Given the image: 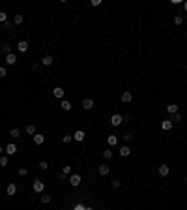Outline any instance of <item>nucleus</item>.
Segmentation results:
<instances>
[{
  "mask_svg": "<svg viewBox=\"0 0 187 210\" xmlns=\"http://www.w3.org/2000/svg\"><path fill=\"white\" fill-rule=\"evenodd\" d=\"M124 139H125V141H131V139H133V133H125Z\"/></svg>",
  "mask_w": 187,
  "mask_h": 210,
  "instance_id": "38",
  "label": "nucleus"
},
{
  "mask_svg": "<svg viewBox=\"0 0 187 210\" xmlns=\"http://www.w3.org/2000/svg\"><path fill=\"white\" fill-rule=\"evenodd\" d=\"M0 38H2V34H0Z\"/></svg>",
  "mask_w": 187,
  "mask_h": 210,
  "instance_id": "44",
  "label": "nucleus"
},
{
  "mask_svg": "<svg viewBox=\"0 0 187 210\" xmlns=\"http://www.w3.org/2000/svg\"><path fill=\"white\" fill-rule=\"evenodd\" d=\"M53 94H54V98H60V99H64V88H62V86H56V88L53 90Z\"/></svg>",
  "mask_w": 187,
  "mask_h": 210,
  "instance_id": "11",
  "label": "nucleus"
},
{
  "mask_svg": "<svg viewBox=\"0 0 187 210\" xmlns=\"http://www.w3.org/2000/svg\"><path fill=\"white\" fill-rule=\"evenodd\" d=\"M0 165H2V167H6V165H8V156H4V154L0 156Z\"/></svg>",
  "mask_w": 187,
  "mask_h": 210,
  "instance_id": "25",
  "label": "nucleus"
},
{
  "mask_svg": "<svg viewBox=\"0 0 187 210\" xmlns=\"http://www.w3.org/2000/svg\"><path fill=\"white\" fill-rule=\"evenodd\" d=\"M180 120H182V115H180V113L172 115V124H174V122H180Z\"/></svg>",
  "mask_w": 187,
  "mask_h": 210,
  "instance_id": "29",
  "label": "nucleus"
},
{
  "mask_svg": "<svg viewBox=\"0 0 187 210\" xmlns=\"http://www.w3.org/2000/svg\"><path fill=\"white\" fill-rule=\"evenodd\" d=\"M8 75V72H6V68H0V77H6Z\"/></svg>",
  "mask_w": 187,
  "mask_h": 210,
  "instance_id": "36",
  "label": "nucleus"
},
{
  "mask_svg": "<svg viewBox=\"0 0 187 210\" xmlns=\"http://www.w3.org/2000/svg\"><path fill=\"white\" fill-rule=\"evenodd\" d=\"M183 9H185V11H187V2H183Z\"/></svg>",
  "mask_w": 187,
  "mask_h": 210,
  "instance_id": "40",
  "label": "nucleus"
},
{
  "mask_svg": "<svg viewBox=\"0 0 187 210\" xmlns=\"http://www.w3.org/2000/svg\"><path fill=\"white\" fill-rule=\"evenodd\" d=\"M182 23H183L182 15H176V17H174V25H182Z\"/></svg>",
  "mask_w": 187,
  "mask_h": 210,
  "instance_id": "30",
  "label": "nucleus"
},
{
  "mask_svg": "<svg viewBox=\"0 0 187 210\" xmlns=\"http://www.w3.org/2000/svg\"><path fill=\"white\" fill-rule=\"evenodd\" d=\"M6 21H8V15L4 11H0V23H6Z\"/></svg>",
  "mask_w": 187,
  "mask_h": 210,
  "instance_id": "34",
  "label": "nucleus"
},
{
  "mask_svg": "<svg viewBox=\"0 0 187 210\" xmlns=\"http://www.w3.org/2000/svg\"><path fill=\"white\" fill-rule=\"evenodd\" d=\"M0 51H2V53H4V54H9V53H11V47H9L8 43H4V45H2V47H0Z\"/></svg>",
  "mask_w": 187,
  "mask_h": 210,
  "instance_id": "22",
  "label": "nucleus"
},
{
  "mask_svg": "<svg viewBox=\"0 0 187 210\" xmlns=\"http://www.w3.org/2000/svg\"><path fill=\"white\" fill-rule=\"evenodd\" d=\"M185 184H187V176H185Z\"/></svg>",
  "mask_w": 187,
  "mask_h": 210,
  "instance_id": "43",
  "label": "nucleus"
},
{
  "mask_svg": "<svg viewBox=\"0 0 187 210\" xmlns=\"http://www.w3.org/2000/svg\"><path fill=\"white\" fill-rule=\"evenodd\" d=\"M9 135H11V137H13V139H17V137H19V135H21V131H19V130H17V128H13V130L9 131Z\"/></svg>",
  "mask_w": 187,
  "mask_h": 210,
  "instance_id": "24",
  "label": "nucleus"
},
{
  "mask_svg": "<svg viewBox=\"0 0 187 210\" xmlns=\"http://www.w3.org/2000/svg\"><path fill=\"white\" fill-rule=\"evenodd\" d=\"M73 210H84V206H82V205H77V206H75V208H73Z\"/></svg>",
  "mask_w": 187,
  "mask_h": 210,
  "instance_id": "39",
  "label": "nucleus"
},
{
  "mask_svg": "<svg viewBox=\"0 0 187 210\" xmlns=\"http://www.w3.org/2000/svg\"><path fill=\"white\" fill-rule=\"evenodd\" d=\"M43 141H45V137H43V135H40V133H36V135H34V143H36V144H43Z\"/></svg>",
  "mask_w": 187,
  "mask_h": 210,
  "instance_id": "18",
  "label": "nucleus"
},
{
  "mask_svg": "<svg viewBox=\"0 0 187 210\" xmlns=\"http://www.w3.org/2000/svg\"><path fill=\"white\" fill-rule=\"evenodd\" d=\"M109 171H111V169H109V165H99V174L107 176V174H109Z\"/></svg>",
  "mask_w": 187,
  "mask_h": 210,
  "instance_id": "19",
  "label": "nucleus"
},
{
  "mask_svg": "<svg viewBox=\"0 0 187 210\" xmlns=\"http://www.w3.org/2000/svg\"><path fill=\"white\" fill-rule=\"evenodd\" d=\"M82 107H84V111H92V109H94V99L84 98V99H82Z\"/></svg>",
  "mask_w": 187,
  "mask_h": 210,
  "instance_id": "3",
  "label": "nucleus"
},
{
  "mask_svg": "<svg viewBox=\"0 0 187 210\" xmlns=\"http://www.w3.org/2000/svg\"><path fill=\"white\" fill-rule=\"evenodd\" d=\"M41 64H43V66H51V64H53V56H51V54H45V56L41 58Z\"/></svg>",
  "mask_w": 187,
  "mask_h": 210,
  "instance_id": "13",
  "label": "nucleus"
},
{
  "mask_svg": "<svg viewBox=\"0 0 187 210\" xmlns=\"http://www.w3.org/2000/svg\"><path fill=\"white\" fill-rule=\"evenodd\" d=\"M122 122H124V116H122V115H112L111 116V124L112 126H120Z\"/></svg>",
  "mask_w": 187,
  "mask_h": 210,
  "instance_id": "2",
  "label": "nucleus"
},
{
  "mask_svg": "<svg viewBox=\"0 0 187 210\" xmlns=\"http://www.w3.org/2000/svg\"><path fill=\"white\" fill-rule=\"evenodd\" d=\"M118 152H120V156H122V158H127V156L131 154V148H129V146H125V144H124V146H122L120 150H118Z\"/></svg>",
  "mask_w": 187,
  "mask_h": 210,
  "instance_id": "12",
  "label": "nucleus"
},
{
  "mask_svg": "<svg viewBox=\"0 0 187 210\" xmlns=\"http://www.w3.org/2000/svg\"><path fill=\"white\" fill-rule=\"evenodd\" d=\"M60 105H62L64 111H71V103L67 101V99H62V103H60Z\"/></svg>",
  "mask_w": 187,
  "mask_h": 210,
  "instance_id": "20",
  "label": "nucleus"
},
{
  "mask_svg": "<svg viewBox=\"0 0 187 210\" xmlns=\"http://www.w3.org/2000/svg\"><path fill=\"white\" fill-rule=\"evenodd\" d=\"M157 173H159V176H169L170 167H169V165H165V163H161V165H159V171H157Z\"/></svg>",
  "mask_w": 187,
  "mask_h": 210,
  "instance_id": "1",
  "label": "nucleus"
},
{
  "mask_svg": "<svg viewBox=\"0 0 187 210\" xmlns=\"http://www.w3.org/2000/svg\"><path fill=\"white\" fill-rule=\"evenodd\" d=\"M26 174H28L26 167H21V169H19V176H26Z\"/></svg>",
  "mask_w": 187,
  "mask_h": 210,
  "instance_id": "28",
  "label": "nucleus"
},
{
  "mask_svg": "<svg viewBox=\"0 0 187 210\" xmlns=\"http://www.w3.org/2000/svg\"><path fill=\"white\" fill-rule=\"evenodd\" d=\"M17 62V56H15L13 53H9V54H6V64H9V66H13V64Z\"/></svg>",
  "mask_w": 187,
  "mask_h": 210,
  "instance_id": "9",
  "label": "nucleus"
},
{
  "mask_svg": "<svg viewBox=\"0 0 187 210\" xmlns=\"http://www.w3.org/2000/svg\"><path fill=\"white\" fill-rule=\"evenodd\" d=\"M71 139H73V135H64V144L71 143Z\"/></svg>",
  "mask_w": 187,
  "mask_h": 210,
  "instance_id": "33",
  "label": "nucleus"
},
{
  "mask_svg": "<svg viewBox=\"0 0 187 210\" xmlns=\"http://www.w3.org/2000/svg\"><path fill=\"white\" fill-rule=\"evenodd\" d=\"M15 152H17V146H15L13 143H9L8 146H6V154H8V156H13Z\"/></svg>",
  "mask_w": 187,
  "mask_h": 210,
  "instance_id": "10",
  "label": "nucleus"
},
{
  "mask_svg": "<svg viewBox=\"0 0 187 210\" xmlns=\"http://www.w3.org/2000/svg\"><path fill=\"white\" fill-rule=\"evenodd\" d=\"M120 186H122L120 180H112V188H120Z\"/></svg>",
  "mask_w": 187,
  "mask_h": 210,
  "instance_id": "35",
  "label": "nucleus"
},
{
  "mask_svg": "<svg viewBox=\"0 0 187 210\" xmlns=\"http://www.w3.org/2000/svg\"><path fill=\"white\" fill-rule=\"evenodd\" d=\"M161 128H163L165 131H169L170 128H172V120H170V118H169V120H163V122H161Z\"/></svg>",
  "mask_w": 187,
  "mask_h": 210,
  "instance_id": "15",
  "label": "nucleus"
},
{
  "mask_svg": "<svg viewBox=\"0 0 187 210\" xmlns=\"http://www.w3.org/2000/svg\"><path fill=\"white\" fill-rule=\"evenodd\" d=\"M22 21H24V17H22V15H19V13L13 17V23H15V25H21Z\"/></svg>",
  "mask_w": 187,
  "mask_h": 210,
  "instance_id": "23",
  "label": "nucleus"
},
{
  "mask_svg": "<svg viewBox=\"0 0 187 210\" xmlns=\"http://www.w3.org/2000/svg\"><path fill=\"white\" fill-rule=\"evenodd\" d=\"M131 99H133V94H131L129 90H124V94H122V101H124V103H129Z\"/></svg>",
  "mask_w": 187,
  "mask_h": 210,
  "instance_id": "7",
  "label": "nucleus"
},
{
  "mask_svg": "<svg viewBox=\"0 0 187 210\" xmlns=\"http://www.w3.org/2000/svg\"><path fill=\"white\" fill-rule=\"evenodd\" d=\"M41 203H45V205L51 203V195H41Z\"/></svg>",
  "mask_w": 187,
  "mask_h": 210,
  "instance_id": "31",
  "label": "nucleus"
},
{
  "mask_svg": "<svg viewBox=\"0 0 187 210\" xmlns=\"http://www.w3.org/2000/svg\"><path fill=\"white\" fill-rule=\"evenodd\" d=\"M69 173H71V167H69V165H64V169H62V174H64V176H67Z\"/></svg>",
  "mask_w": 187,
  "mask_h": 210,
  "instance_id": "27",
  "label": "nucleus"
},
{
  "mask_svg": "<svg viewBox=\"0 0 187 210\" xmlns=\"http://www.w3.org/2000/svg\"><path fill=\"white\" fill-rule=\"evenodd\" d=\"M80 182H82L80 174H71V178H69V184H71V186H79Z\"/></svg>",
  "mask_w": 187,
  "mask_h": 210,
  "instance_id": "6",
  "label": "nucleus"
},
{
  "mask_svg": "<svg viewBox=\"0 0 187 210\" xmlns=\"http://www.w3.org/2000/svg\"><path fill=\"white\" fill-rule=\"evenodd\" d=\"M6 191H8V195H15V193H17V186H15V184H9Z\"/></svg>",
  "mask_w": 187,
  "mask_h": 210,
  "instance_id": "16",
  "label": "nucleus"
},
{
  "mask_svg": "<svg viewBox=\"0 0 187 210\" xmlns=\"http://www.w3.org/2000/svg\"><path fill=\"white\" fill-rule=\"evenodd\" d=\"M17 49L21 51V53H26V51H28V41H26V40H21V41L17 43Z\"/></svg>",
  "mask_w": 187,
  "mask_h": 210,
  "instance_id": "4",
  "label": "nucleus"
},
{
  "mask_svg": "<svg viewBox=\"0 0 187 210\" xmlns=\"http://www.w3.org/2000/svg\"><path fill=\"white\" fill-rule=\"evenodd\" d=\"M26 133L28 135H36V126H34V124H28L26 126Z\"/></svg>",
  "mask_w": 187,
  "mask_h": 210,
  "instance_id": "21",
  "label": "nucleus"
},
{
  "mask_svg": "<svg viewBox=\"0 0 187 210\" xmlns=\"http://www.w3.org/2000/svg\"><path fill=\"white\" fill-rule=\"evenodd\" d=\"M2 152H4V148H2V146H0V156H2Z\"/></svg>",
  "mask_w": 187,
  "mask_h": 210,
  "instance_id": "41",
  "label": "nucleus"
},
{
  "mask_svg": "<svg viewBox=\"0 0 187 210\" xmlns=\"http://www.w3.org/2000/svg\"><path fill=\"white\" fill-rule=\"evenodd\" d=\"M40 169H41V171H47V169H49V163H47L45 160H43V161H40Z\"/></svg>",
  "mask_w": 187,
  "mask_h": 210,
  "instance_id": "26",
  "label": "nucleus"
},
{
  "mask_svg": "<svg viewBox=\"0 0 187 210\" xmlns=\"http://www.w3.org/2000/svg\"><path fill=\"white\" fill-rule=\"evenodd\" d=\"M103 158L111 160V158H112V150H105V152H103Z\"/></svg>",
  "mask_w": 187,
  "mask_h": 210,
  "instance_id": "32",
  "label": "nucleus"
},
{
  "mask_svg": "<svg viewBox=\"0 0 187 210\" xmlns=\"http://www.w3.org/2000/svg\"><path fill=\"white\" fill-rule=\"evenodd\" d=\"M118 144V137L116 135H109V146H116Z\"/></svg>",
  "mask_w": 187,
  "mask_h": 210,
  "instance_id": "17",
  "label": "nucleus"
},
{
  "mask_svg": "<svg viewBox=\"0 0 187 210\" xmlns=\"http://www.w3.org/2000/svg\"><path fill=\"white\" fill-rule=\"evenodd\" d=\"M84 137H86V133L82 130H77L75 133H73V139H75V141H84Z\"/></svg>",
  "mask_w": 187,
  "mask_h": 210,
  "instance_id": "8",
  "label": "nucleus"
},
{
  "mask_svg": "<svg viewBox=\"0 0 187 210\" xmlns=\"http://www.w3.org/2000/svg\"><path fill=\"white\" fill-rule=\"evenodd\" d=\"M84 210H92V208H90V206H84Z\"/></svg>",
  "mask_w": 187,
  "mask_h": 210,
  "instance_id": "42",
  "label": "nucleus"
},
{
  "mask_svg": "<svg viewBox=\"0 0 187 210\" xmlns=\"http://www.w3.org/2000/svg\"><path fill=\"white\" fill-rule=\"evenodd\" d=\"M40 68H41V64H32V70H34V72H38V70H40Z\"/></svg>",
  "mask_w": 187,
  "mask_h": 210,
  "instance_id": "37",
  "label": "nucleus"
},
{
  "mask_svg": "<svg viewBox=\"0 0 187 210\" xmlns=\"http://www.w3.org/2000/svg\"><path fill=\"white\" fill-rule=\"evenodd\" d=\"M167 113H169V115H176V113H178V105H174V103L167 105Z\"/></svg>",
  "mask_w": 187,
  "mask_h": 210,
  "instance_id": "14",
  "label": "nucleus"
},
{
  "mask_svg": "<svg viewBox=\"0 0 187 210\" xmlns=\"http://www.w3.org/2000/svg\"><path fill=\"white\" fill-rule=\"evenodd\" d=\"M43 188H45V184L41 182V180H34V191H36V193H41Z\"/></svg>",
  "mask_w": 187,
  "mask_h": 210,
  "instance_id": "5",
  "label": "nucleus"
}]
</instances>
